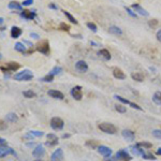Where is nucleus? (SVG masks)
<instances>
[{
    "label": "nucleus",
    "mask_w": 161,
    "mask_h": 161,
    "mask_svg": "<svg viewBox=\"0 0 161 161\" xmlns=\"http://www.w3.org/2000/svg\"><path fill=\"white\" fill-rule=\"evenodd\" d=\"M75 69H76L78 71L84 73V72H86L87 70H88V65L86 63V61L80 60V61H78V63H75Z\"/></svg>",
    "instance_id": "14"
},
{
    "label": "nucleus",
    "mask_w": 161,
    "mask_h": 161,
    "mask_svg": "<svg viewBox=\"0 0 161 161\" xmlns=\"http://www.w3.org/2000/svg\"><path fill=\"white\" fill-rule=\"evenodd\" d=\"M6 121H9V122H15V121H17L18 117L15 113H9V114H6Z\"/></svg>",
    "instance_id": "26"
},
{
    "label": "nucleus",
    "mask_w": 161,
    "mask_h": 161,
    "mask_svg": "<svg viewBox=\"0 0 161 161\" xmlns=\"http://www.w3.org/2000/svg\"><path fill=\"white\" fill-rule=\"evenodd\" d=\"M70 137L69 134H63V137Z\"/></svg>",
    "instance_id": "51"
},
{
    "label": "nucleus",
    "mask_w": 161,
    "mask_h": 161,
    "mask_svg": "<svg viewBox=\"0 0 161 161\" xmlns=\"http://www.w3.org/2000/svg\"><path fill=\"white\" fill-rule=\"evenodd\" d=\"M19 69V63H14V61H11V63H8L6 65V68L3 67H0V70H2L4 72H13V71H16Z\"/></svg>",
    "instance_id": "6"
},
{
    "label": "nucleus",
    "mask_w": 161,
    "mask_h": 161,
    "mask_svg": "<svg viewBox=\"0 0 161 161\" xmlns=\"http://www.w3.org/2000/svg\"><path fill=\"white\" fill-rule=\"evenodd\" d=\"M51 161H63V150L61 148L56 149L52 154Z\"/></svg>",
    "instance_id": "9"
},
{
    "label": "nucleus",
    "mask_w": 161,
    "mask_h": 161,
    "mask_svg": "<svg viewBox=\"0 0 161 161\" xmlns=\"http://www.w3.org/2000/svg\"><path fill=\"white\" fill-rule=\"evenodd\" d=\"M14 78L16 80H19V82H22V80H25V82H26V80H32L33 74L29 71V70H23L22 72L16 73V74L14 75Z\"/></svg>",
    "instance_id": "2"
},
{
    "label": "nucleus",
    "mask_w": 161,
    "mask_h": 161,
    "mask_svg": "<svg viewBox=\"0 0 161 161\" xmlns=\"http://www.w3.org/2000/svg\"><path fill=\"white\" fill-rule=\"evenodd\" d=\"M48 8H50V9H58V8H57L56 6H55V4H54V3H51V4H50V6H48Z\"/></svg>",
    "instance_id": "48"
},
{
    "label": "nucleus",
    "mask_w": 161,
    "mask_h": 161,
    "mask_svg": "<svg viewBox=\"0 0 161 161\" xmlns=\"http://www.w3.org/2000/svg\"><path fill=\"white\" fill-rule=\"evenodd\" d=\"M47 95L50 96V97H52V98L59 99V100H63V99L65 98V96H63V93H61V91H58V90H55V89L48 90Z\"/></svg>",
    "instance_id": "16"
},
{
    "label": "nucleus",
    "mask_w": 161,
    "mask_h": 161,
    "mask_svg": "<svg viewBox=\"0 0 161 161\" xmlns=\"http://www.w3.org/2000/svg\"><path fill=\"white\" fill-rule=\"evenodd\" d=\"M113 75L114 78H117V80H125L126 78V74L118 68H115L113 70Z\"/></svg>",
    "instance_id": "18"
},
{
    "label": "nucleus",
    "mask_w": 161,
    "mask_h": 161,
    "mask_svg": "<svg viewBox=\"0 0 161 161\" xmlns=\"http://www.w3.org/2000/svg\"><path fill=\"white\" fill-rule=\"evenodd\" d=\"M99 56L101 57V58H103L104 60H110L111 59V54L110 52L107 51V50H105V48H103V50H101V51H99Z\"/></svg>",
    "instance_id": "23"
},
{
    "label": "nucleus",
    "mask_w": 161,
    "mask_h": 161,
    "mask_svg": "<svg viewBox=\"0 0 161 161\" xmlns=\"http://www.w3.org/2000/svg\"><path fill=\"white\" fill-rule=\"evenodd\" d=\"M8 155L16 156V152H14V149L9 146H0V158H3Z\"/></svg>",
    "instance_id": "7"
},
{
    "label": "nucleus",
    "mask_w": 161,
    "mask_h": 161,
    "mask_svg": "<svg viewBox=\"0 0 161 161\" xmlns=\"http://www.w3.org/2000/svg\"><path fill=\"white\" fill-rule=\"evenodd\" d=\"M86 146L90 147V148H97L98 147V144H97V142H95V141H87L86 142Z\"/></svg>",
    "instance_id": "35"
},
{
    "label": "nucleus",
    "mask_w": 161,
    "mask_h": 161,
    "mask_svg": "<svg viewBox=\"0 0 161 161\" xmlns=\"http://www.w3.org/2000/svg\"><path fill=\"white\" fill-rule=\"evenodd\" d=\"M40 80H42V82H46V83L53 82V80H54V75H53V74H51V73H48L47 75H45L44 78H42Z\"/></svg>",
    "instance_id": "31"
},
{
    "label": "nucleus",
    "mask_w": 161,
    "mask_h": 161,
    "mask_svg": "<svg viewBox=\"0 0 161 161\" xmlns=\"http://www.w3.org/2000/svg\"><path fill=\"white\" fill-rule=\"evenodd\" d=\"M51 127L54 130H63L65 127V122L60 117H53L51 119Z\"/></svg>",
    "instance_id": "4"
},
{
    "label": "nucleus",
    "mask_w": 161,
    "mask_h": 161,
    "mask_svg": "<svg viewBox=\"0 0 161 161\" xmlns=\"http://www.w3.org/2000/svg\"><path fill=\"white\" fill-rule=\"evenodd\" d=\"M30 37L33 38V39H39V34H37V33H30Z\"/></svg>",
    "instance_id": "46"
},
{
    "label": "nucleus",
    "mask_w": 161,
    "mask_h": 161,
    "mask_svg": "<svg viewBox=\"0 0 161 161\" xmlns=\"http://www.w3.org/2000/svg\"><path fill=\"white\" fill-rule=\"evenodd\" d=\"M59 28L61 30H63V31H69V30H70V26L67 24H65V23H61L59 26Z\"/></svg>",
    "instance_id": "40"
},
{
    "label": "nucleus",
    "mask_w": 161,
    "mask_h": 161,
    "mask_svg": "<svg viewBox=\"0 0 161 161\" xmlns=\"http://www.w3.org/2000/svg\"><path fill=\"white\" fill-rule=\"evenodd\" d=\"M126 11L128 12V14L130 15V16H132V17H134V18L137 17V13H134L130 8H127V6H126Z\"/></svg>",
    "instance_id": "42"
},
{
    "label": "nucleus",
    "mask_w": 161,
    "mask_h": 161,
    "mask_svg": "<svg viewBox=\"0 0 161 161\" xmlns=\"http://www.w3.org/2000/svg\"><path fill=\"white\" fill-rule=\"evenodd\" d=\"M3 22H4V19H3L2 17H0V25H2V24H3Z\"/></svg>",
    "instance_id": "50"
},
{
    "label": "nucleus",
    "mask_w": 161,
    "mask_h": 161,
    "mask_svg": "<svg viewBox=\"0 0 161 161\" xmlns=\"http://www.w3.org/2000/svg\"><path fill=\"white\" fill-rule=\"evenodd\" d=\"M116 159L117 160H121V161H130L131 160V156L129 155L128 152L126 149H120L116 152Z\"/></svg>",
    "instance_id": "5"
},
{
    "label": "nucleus",
    "mask_w": 161,
    "mask_h": 161,
    "mask_svg": "<svg viewBox=\"0 0 161 161\" xmlns=\"http://www.w3.org/2000/svg\"><path fill=\"white\" fill-rule=\"evenodd\" d=\"M122 134V137L125 139L126 141H128V142H132V141H134V137H135V134H134L133 131H131V130H124V131L121 132Z\"/></svg>",
    "instance_id": "13"
},
{
    "label": "nucleus",
    "mask_w": 161,
    "mask_h": 161,
    "mask_svg": "<svg viewBox=\"0 0 161 161\" xmlns=\"http://www.w3.org/2000/svg\"><path fill=\"white\" fill-rule=\"evenodd\" d=\"M152 101L155 102L156 104L161 105V91H157L155 93L154 97H152Z\"/></svg>",
    "instance_id": "28"
},
{
    "label": "nucleus",
    "mask_w": 161,
    "mask_h": 161,
    "mask_svg": "<svg viewBox=\"0 0 161 161\" xmlns=\"http://www.w3.org/2000/svg\"><path fill=\"white\" fill-rule=\"evenodd\" d=\"M115 110H116L118 113H126V112H127L126 106H124L122 104H115Z\"/></svg>",
    "instance_id": "32"
},
{
    "label": "nucleus",
    "mask_w": 161,
    "mask_h": 161,
    "mask_svg": "<svg viewBox=\"0 0 161 161\" xmlns=\"http://www.w3.org/2000/svg\"><path fill=\"white\" fill-rule=\"evenodd\" d=\"M106 161H115V160H114V159H112V158H111V157H110V159H107Z\"/></svg>",
    "instance_id": "52"
},
{
    "label": "nucleus",
    "mask_w": 161,
    "mask_h": 161,
    "mask_svg": "<svg viewBox=\"0 0 161 161\" xmlns=\"http://www.w3.org/2000/svg\"><path fill=\"white\" fill-rule=\"evenodd\" d=\"M31 3H33V0H25L22 4H23V6H30Z\"/></svg>",
    "instance_id": "44"
},
{
    "label": "nucleus",
    "mask_w": 161,
    "mask_h": 161,
    "mask_svg": "<svg viewBox=\"0 0 161 161\" xmlns=\"http://www.w3.org/2000/svg\"><path fill=\"white\" fill-rule=\"evenodd\" d=\"M152 135L158 139V140H161V130H154L152 131Z\"/></svg>",
    "instance_id": "38"
},
{
    "label": "nucleus",
    "mask_w": 161,
    "mask_h": 161,
    "mask_svg": "<svg viewBox=\"0 0 161 161\" xmlns=\"http://www.w3.org/2000/svg\"><path fill=\"white\" fill-rule=\"evenodd\" d=\"M22 16L26 19H33L36 14L34 12H31V11H28V10H24V11H22Z\"/></svg>",
    "instance_id": "22"
},
{
    "label": "nucleus",
    "mask_w": 161,
    "mask_h": 161,
    "mask_svg": "<svg viewBox=\"0 0 161 161\" xmlns=\"http://www.w3.org/2000/svg\"><path fill=\"white\" fill-rule=\"evenodd\" d=\"M63 14L66 15V16H67V18H68L69 21L71 22L72 24H75V25L78 24V21H76V19H75V17H74V16H73V15H72V14H70V13H69V12H67V11H63Z\"/></svg>",
    "instance_id": "30"
},
{
    "label": "nucleus",
    "mask_w": 161,
    "mask_h": 161,
    "mask_svg": "<svg viewBox=\"0 0 161 161\" xmlns=\"http://www.w3.org/2000/svg\"><path fill=\"white\" fill-rule=\"evenodd\" d=\"M71 95H72V97L75 99V100L80 101V99L83 98L82 87H80V86H75L74 88H72V89H71Z\"/></svg>",
    "instance_id": "10"
},
{
    "label": "nucleus",
    "mask_w": 161,
    "mask_h": 161,
    "mask_svg": "<svg viewBox=\"0 0 161 161\" xmlns=\"http://www.w3.org/2000/svg\"><path fill=\"white\" fill-rule=\"evenodd\" d=\"M109 32L114 34V36H121L122 30L117 26H111L110 28H109Z\"/></svg>",
    "instance_id": "21"
},
{
    "label": "nucleus",
    "mask_w": 161,
    "mask_h": 161,
    "mask_svg": "<svg viewBox=\"0 0 161 161\" xmlns=\"http://www.w3.org/2000/svg\"><path fill=\"white\" fill-rule=\"evenodd\" d=\"M148 25L150 27H152V28H155V27L158 25V21H157V19H150V21L148 22Z\"/></svg>",
    "instance_id": "41"
},
{
    "label": "nucleus",
    "mask_w": 161,
    "mask_h": 161,
    "mask_svg": "<svg viewBox=\"0 0 161 161\" xmlns=\"http://www.w3.org/2000/svg\"><path fill=\"white\" fill-rule=\"evenodd\" d=\"M142 157H143L144 159H148V160H155V156L152 155V154H150V152H144L143 155H142Z\"/></svg>",
    "instance_id": "36"
},
{
    "label": "nucleus",
    "mask_w": 161,
    "mask_h": 161,
    "mask_svg": "<svg viewBox=\"0 0 161 161\" xmlns=\"http://www.w3.org/2000/svg\"><path fill=\"white\" fill-rule=\"evenodd\" d=\"M2 59V55H1V54H0V60Z\"/></svg>",
    "instance_id": "54"
},
{
    "label": "nucleus",
    "mask_w": 161,
    "mask_h": 161,
    "mask_svg": "<svg viewBox=\"0 0 161 161\" xmlns=\"http://www.w3.org/2000/svg\"><path fill=\"white\" fill-rule=\"evenodd\" d=\"M131 152L135 156H142L145 152H144L143 148H141V147H139L135 145V146L131 147Z\"/></svg>",
    "instance_id": "24"
},
{
    "label": "nucleus",
    "mask_w": 161,
    "mask_h": 161,
    "mask_svg": "<svg viewBox=\"0 0 161 161\" xmlns=\"http://www.w3.org/2000/svg\"><path fill=\"white\" fill-rule=\"evenodd\" d=\"M157 154H158V155H161V147L157 149Z\"/></svg>",
    "instance_id": "49"
},
{
    "label": "nucleus",
    "mask_w": 161,
    "mask_h": 161,
    "mask_svg": "<svg viewBox=\"0 0 161 161\" xmlns=\"http://www.w3.org/2000/svg\"><path fill=\"white\" fill-rule=\"evenodd\" d=\"M61 71H63V69H61V67H55V68L53 69V70H52L51 72H50V73H51V74H53L54 76H55V75H57V74H60V73H61Z\"/></svg>",
    "instance_id": "33"
},
{
    "label": "nucleus",
    "mask_w": 161,
    "mask_h": 161,
    "mask_svg": "<svg viewBox=\"0 0 161 161\" xmlns=\"http://www.w3.org/2000/svg\"><path fill=\"white\" fill-rule=\"evenodd\" d=\"M23 43H24V44L29 45V46H31V47H32V46H33L32 43H31V42H29V41H27V40H24V42H23Z\"/></svg>",
    "instance_id": "47"
},
{
    "label": "nucleus",
    "mask_w": 161,
    "mask_h": 161,
    "mask_svg": "<svg viewBox=\"0 0 161 161\" xmlns=\"http://www.w3.org/2000/svg\"><path fill=\"white\" fill-rule=\"evenodd\" d=\"M46 137H47V142H46V145L50 147L52 146H55V145H57L58 144V137H57L56 134L54 133H48L47 135H46Z\"/></svg>",
    "instance_id": "8"
},
{
    "label": "nucleus",
    "mask_w": 161,
    "mask_h": 161,
    "mask_svg": "<svg viewBox=\"0 0 161 161\" xmlns=\"http://www.w3.org/2000/svg\"><path fill=\"white\" fill-rule=\"evenodd\" d=\"M137 146L143 147V148H150V147H152V144L148 143V142H142V143H137Z\"/></svg>",
    "instance_id": "34"
},
{
    "label": "nucleus",
    "mask_w": 161,
    "mask_h": 161,
    "mask_svg": "<svg viewBox=\"0 0 161 161\" xmlns=\"http://www.w3.org/2000/svg\"><path fill=\"white\" fill-rule=\"evenodd\" d=\"M23 95H24V97L27 99H32L36 97V93L32 91V90H26V91H23Z\"/></svg>",
    "instance_id": "29"
},
{
    "label": "nucleus",
    "mask_w": 161,
    "mask_h": 161,
    "mask_svg": "<svg viewBox=\"0 0 161 161\" xmlns=\"http://www.w3.org/2000/svg\"><path fill=\"white\" fill-rule=\"evenodd\" d=\"M22 34V29L21 28H18L16 26H13L12 29H11V37H12L13 39H17L19 38Z\"/></svg>",
    "instance_id": "19"
},
{
    "label": "nucleus",
    "mask_w": 161,
    "mask_h": 161,
    "mask_svg": "<svg viewBox=\"0 0 161 161\" xmlns=\"http://www.w3.org/2000/svg\"><path fill=\"white\" fill-rule=\"evenodd\" d=\"M34 161H43V160H41V159H36Z\"/></svg>",
    "instance_id": "53"
},
{
    "label": "nucleus",
    "mask_w": 161,
    "mask_h": 161,
    "mask_svg": "<svg viewBox=\"0 0 161 161\" xmlns=\"http://www.w3.org/2000/svg\"><path fill=\"white\" fill-rule=\"evenodd\" d=\"M156 37H157V40H158L159 42H161V30H159L158 32H157Z\"/></svg>",
    "instance_id": "45"
},
{
    "label": "nucleus",
    "mask_w": 161,
    "mask_h": 161,
    "mask_svg": "<svg viewBox=\"0 0 161 161\" xmlns=\"http://www.w3.org/2000/svg\"><path fill=\"white\" fill-rule=\"evenodd\" d=\"M6 128H8V125H6V122L4 121V120L0 119V130H1V131H3V130H6Z\"/></svg>",
    "instance_id": "39"
},
{
    "label": "nucleus",
    "mask_w": 161,
    "mask_h": 161,
    "mask_svg": "<svg viewBox=\"0 0 161 161\" xmlns=\"http://www.w3.org/2000/svg\"><path fill=\"white\" fill-rule=\"evenodd\" d=\"M8 8L11 10H18V11H22V4H19L18 2L16 1H12V2L9 3Z\"/></svg>",
    "instance_id": "27"
},
{
    "label": "nucleus",
    "mask_w": 161,
    "mask_h": 161,
    "mask_svg": "<svg viewBox=\"0 0 161 161\" xmlns=\"http://www.w3.org/2000/svg\"><path fill=\"white\" fill-rule=\"evenodd\" d=\"M98 127L102 132H104V133H107V134H115L117 132L116 127H115L113 124H110V122H101Z\"/></svg>",
    "instance_id": "1"
},
{
    "label": "nucleus",
    "mask_w": 161,
    "mask_h": 161,
    "mask_svg": "<svg viewBox=\"0 0 161 161\" xmlns=\"http://www.w3.org/2000/svg\"><path fill=\"white\" fill-rule=\"evenodd\" d=\"M98 152L101 156H103L104 158H109L111 156V154H112V149L110 147L101 145V146H98Z\"/></svg>",
    "instance_id": "11"
},
{
    "label": "nucleus",
    "mask_w": 161,
    "mask_h": 161,
    "mask_svg": "<svg viewBox=\"0 0 161 161\" xmlns=\"http://www.w3.org/2000/svg\"><path fill=\"white\" fill-rule=\"evenodd\" d=\"M0 146H8V143H6V141L2 137H0Z\"/></svg>",
    "instance_id": "43"
},
{
    "label": "nucleus",
    "mask_w": 161,
    "mask_h": 161,
    "mask_svg": "<svg viewBox=\"0 0 161 161\" xmlns=\"http://www.w3.org/2000/svg\"><path fill=\"white\" fill-rule=\"evenodd\" d=\"M14 48H15V51L19 52V53H25V52H26V46H25L24 43H22V42L15 43Z\"/></svg>",
    "instance_id": "25"
},
{
    "label": "nucleus",
    "mask_w": 161,
    "mask_h": 161,
    "mask_svg": "<svg viewBox=\"0 0 161 161\" xmlns=\"http://www.w3.org/2000/svg\"><path fill=\"white\" fill-rule=\"evenodd\" d=\"M43 132L42 131H36V130H32V131H29L28 133L24 137V139H29V140H32L33 137H40L43 135Z\"/></svg>",
    "instance_id": "17"
},
{
    "label": "nucleus",
    "mask_w": 161,
    "mask_h": 161,
    "mask_svg": "<svg viewBox=\"0 0 161 161\" xmlns=\"http://www.w3.org/2000/svg\"><path fill=\"white\" fill-rule=\"evenodd\" d=\"M132 9H133L134 11L137 13V14L142 15V16H148V15H149V13L147 12L146 10L144 9V8H142V6H141L140 4H137V3L132 4Z\"/></svg>",
    "instance_id": "15"
},
{
    "label": "nucleus",
    "mask_w": 161,
    "mask_h": 161,
    "mask_svg": "<svg viewBox=\"0 0 161 161\" xmlns=\"http://www.w3.org/2000/svg\"><path fill=\"white\" fill-rule=\"evenodd\" d=\"M87 27H88L91 31H93V32H97V30H98L96 24H93V23H87Z\"/></svg>",
    "instance_id": "37"
},
{
    "label": "nucleus",
    "mask_w": 161,
    "mask_h": 161,
    "mask_svg": "<svg viewBox=\"0 0 161 161\" xmlns=\"http://www.w3.org/2000/svg\"><path fill=\"white\" fill-rule=\"evenodd\" d=\"M131 78L133 80H137V82H140V83L144 82V80H145V76H144L142 72H134V73L131 74Z\"/></svg>",
    "instance_id": "20"
},
{
    "label": "nucleus",
    "mask_w": 161,
    "mask_h": 161,
    "mask_svg": "<svg viewBox=\"0 0 161 161\" xmlns=\"http://www.w3.org/2000/svg\"><path fill=\"white\" fill-rule=\"evenodd\" d=\"M37 51L40 53L44 54V55H48L50 54V43L47 40H43L37 45Z\"/></svg>",
    "instance_id": "3"
},
{
    "label": "nucleus",
    "mask_w": 161,
    "mask_h": 161,
    "mask_svg": "<svg viewBox=\"0 0 161 161\" xmlns=\"http://www.w3.org/2000/svg\"><path fill=\"white\" fill-rule=\"evenodd\" d=\"M44 154H45V149L42 144L37 145L36 148L33 149V152H32L33 157H36V158H41L42 156H44Z\"/></svg>",
    "instance_id": "12"
}]
</instances>
